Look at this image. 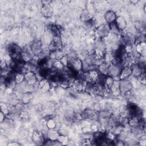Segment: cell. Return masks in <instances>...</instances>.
Segmentation results:
<instances>
[{
  "instance_id": "1",
  "label": "cell",
  "mask_w": 146,
  "mask_h": 146,
  "mask_svg": "<svg viewBox=\"0 0 146 146\" xmlns=\"http://www.w3.org/2000/svg\"><path fill=\"white\" fill-rule=\"evenodd\" d=\"M94 48L96 56H103L107 51V42L104 39L96 38L94 43Z\"/></svg>"
},
{
  "instance_id": "11",
  "label": "cell",
  "mask_w": 146,
  "mask_h": 146,
  "mask_svg": "<svg viewBox=\"0 0 146 146\" xmlns=\"http://www.w3.org/2000/svg\"><path fill=\"white\" fill-rule=\"evenodd\" d=\"M116 18H117V15L115 12L111 10L107 11L105 13L104 15V18L106 22L108 23V25H110L113 22H115Z\"/></svg>"
},
{
  "instance_id": "4",
  "label": "cell",
  "mask_w": 146,
  "mask_h": 146,
  "mask_svg": "<svg viewBox=\"0 0 146 146\" xmlns=\"http://www.w3.org/2000/svg\"><path fill=\"white\" fill-rule=\"evenodd\" d=\"M95 35L96 38L105 39L110 34V29L108 25H102L98 26L95 30Z\"/></svg>"
},
{
  "instance_id": "18",
  "label": "cell",
  "mask_w": 146,
  "mask_h": 146,
  "mask_svg": "<svg viewBox=\"0 0 146 146\" xmlns=\"http://www.w3.org/2000/svg\"><path fill=\"white\" fill-rule=\"evenodd\" d=\"M41 13L45 18H50L52 15L53 10L50 5H43L41 9Z\"/></svg>"
},
{
  "instance_id": "26",
  "label": "cell",
  "mask_w": 146,
  "mask_h": 146,
  "mask_svg": "<svg viewBox=\"0 0 146 146\" xmlns=\"http://www.w3.org/2000/svg\"><path fill=\"white\" fill-rule=\"evenodd\" d=\"M67 59H68V66H71V64L76 59H78L79 58L77 53L75 51H74L69 52L67 54Z\"/></svg>"
},
{
  "instance_id": "13",
  "label": "cell",
  "mask_w": 146,
  "mask_h": 146,
  "mask_svg": "<svg viewBox=\"0 0 146 146\" xmlns=\"http://www.w3.org/2000/svg\"><path fill=\"white\" fill-rule=\"evenodd\" d=\"M83 117L88 119H99V115L98 113H96V112H95L93 110L91 109H86L83 113H82Z\"/></svg>"
},
{
  "instance_id": "21",
  "label": "cell",
  "mask_w": 146,
  "mask_h": 146,
  "mask_svg": "<svg viewBox=\"0 0 146 146\" xmlns=\"http://www.w3.org/2000/svg\"><path fill=\"white\" fill-rule=\"evenodd\" d=\"M59 135H60L59 132L55 130V129H49L47 133V138L48 140L55 141L58 140V138Z\"/></svg>"
},
{
  "instance_id": "30",
  "label": "cell",
  "mask_w": 146,
  "mask_h": 146,
  "mask_svg": "<svg viewBox=\"0 0 146 146\" xmlns=\"http://www.w3.org/2000/svg\"><path fill=\"white\" fill-rule=\"evenodd\" d=\"M140 124V118L137 116H131L128 120V124L131 127H134Z\"/></svg>"
},
{
  "instance_id": "23",
  "label": "cell",
  "mask_w": 146,
  "mask_h": 146,
  "mask_svg": "<svg viewBox=\"0 0 146 146\" xmlns=\"http://www.w3.org/2000/svg\"><path fill=\"white\" fill-rule=\"evenodd\" d=\"M87 74L89 80L94 82H96L99 78L100 73L99 72L98 70H96L95 68L87 72Z\"/></svg>"
},
{
  "instance_id": "32",
  "label": "cell",
  "mask_w": 146,
  "mask_h": 146,
  "mask_svg": "<svg viewBox=\"0 0 146 146\" xmlns=\"http://www.w3.org/2000/svg\"><path fill=\"white\" fill-rule=\"evenodd\" d=\"M112 115L111 111L107 110H102L98 113L99 117H111Z\"/></svg>"
},
{
  "instance_id": "33",
  "label": "cell",
  "mask_w": 146,
  "mask_h": 146,
  "mask_svg": "<svg viewBox=\"0 0 146 146\" xmlns=\"http://www.w3.org/2000/svg\"><path fill=\"white\" fill-rule=\"evenodd\" d=\"M32 140L35 143H40L43 141V139L40 133L38 132H35L32 136Z\"/></svg>"
},
{
  "instance_id": "17",
  "label": "cell",
  "mask_w": 146,
  "mask_h": 146,
  "mask_svg": "<svg viewBox=\"0 0 146 146\" xmlns=\"http://www.w3.org/2000/svg\"><path fill=\"white\" fill-rule=\"evenodd\" d=\"M132 75V71L130 66H124L122 68L120 74V79H128Z\"/></svg>"
},
{
  "instance_id": "2",
  "label": "cell",
  "mask_w": 146,
  "mask_h": 146,
  "mask_svg": "<svg viewBox=\"0 0 146 146\" xmlns=\"http://www.w3.org/2000/svg\"><path fill=\"white\" fill-rule=\"evenodd\" d=\"M123 67L121 64L111 63L108 68L107 75L112 77L115 80H120V74Z\"/></svg>"
},
{
  "instance_id": "34",
  "label": "cell",
  "mask_w": 146,
  "mask_h": 146,
  "mask_svg": "<svg viewBox=\"0 0 146 146\" xmlns=\"http://www.w3.org/2000/svg\"><path fill=\"white\" fill-rule=\"evenodd\" d=\"M62 145H67L68 143V138L66 135H60L57 140Z\"/></svg>"
},
{
  "instance_id": "8",
  "label": "cell",
  "mask_w": 146,
  "mask_h": 146,
  "mask_svg": "<svg viewBox=\"0 0 146 146\" xmlns=\"http://www.w3.org/2000/svg\"><path fill=\"white\" fill-rule=\"evenodd\" d=\"M35 56V55L30 48L29 46L28 47H24L21 50V57L26 62L33 60Z\"/></svg>"
},
{
  "instance_id": "3",
  "label": "cell",
  "mask_w": 146,
  "mask_h": 146,
  "mask_svg": "<svg viewBox=\"0 0 146 146\" xmlns=\"http://www.w3.org/2000/svg\"><path fill=\"white\" fill-rule=\"evenodd\" d=\"M96 56H88L82 60V71L85 72H88L89 71L95 69V62Z\"/></svg>"
},
{
  "instance_id": "7",
  "label": "cell",
  "mask_w": 146,
  "mask_h": 146,
  "mask_svg": "<svg viewBox=\"0 0 146 146\" xmlns=\"http://www.w3.org/2000/svg\"><path fill=\"white\" fill-rule=\"evenodd\" d=\"M98 120L100 127L104 131L111 130L113 126V122L111 117H99Z\"/></svg>"
},
{
  "instance_id": "6",
  "label": "cell",
  "mask_w": 146,
  "mask_h": 146,
  "mask_svg": "<svg viewBox=\"0 0 146 146\" xmlns=\"http://www.w3.org/2000/svg\"><path fill=\"white\" fill-rule=\"evenodd\" d=\"M29 47L35 56H38L43 51L42 43L41 41L38 39H35L32 41Z\"/></svg>"
},
{
  "instance_id": "41",
  "label": "cell",
  "mask_w": 146,
  "mask_h": 146,
  "mask_svg": "<svg viewBox=\"0 0 146 146\" xmlns=\"http://www.w3.org/2000/svg\"><path fill=\"white\" fill-rule=\"evenodd\" d=\"M5 114H4L2 112H1L0 113V120L1 122H3V120H5Z\"/></svg>"
},
{
  "instance_id": "20",
  "label": "cell",
  "mask_w": 146,
  "mask_h": 146,
  "mask_svg": "<svg viewBox=\"0 0 146 146\" xmlns=\"http://www.w3.org/2000/svg\"><path fill=\"white\" fill-rule=\"evenodd\" d=\"M48 29L51 34L55 36H60L61 31L60 28L59 26L55 24H51L48 26Z\"/></svg>"
},
{
  "instance_id": "22",
  "label": "cell",
  "mask_w": 146,
  "mask_h": 146,
  "mask_svg": "<svg viewBox=\"0 0 146 146\" xmlns=\"http://www.w3.org/2000/svg\"><path fill=\"white\" fill-rule=\"evenodd\" d=\"M145 43L144 41L140 42V43H138L136 44V46L135 48L136 51L139 53L141 56L145 57Z\"/></svg>"
},
{
  "instance_id": "35",
  "label": "cell",
  "mask_w": 146,
  "mask_h": 146,
  "mask_svg": "<svg viewBox=\"0 0 146 146\" xmlns=\"http://www.w3.org/2000/svg\"><path fill=\"white\" fill-rule=\"evenodd\" d=\"M114 80H115L112 77L107 75L106 77V80H105V86H106V87L110 90V87L113 83Z\"/></svg>"
},
{
  "instance_id": "27",
  "label": "cell",
  "mask_w": 146,
  "mask_h": 146,
  "mask_svg": "<svg viewBox=\"0 0 146 146\" xmlns=\"http://www.w3.org/2000/svg\"><path fill=\"white\" fill-rule=\"evenodd\" d=\"M103 57L106 62L112 63L115 59V53L112 51H107L104 54Z\"/></svg>"
},
{
  "instance_id": "9",
  "label": "cell",
  "mask_w": 146,
  "mask_h": 146,
  "mask_svg": "<svg viewBox=\"0 0 146 146\" xmlns=\"http://www.w3.org/2000/svg\"><path fill=\"white\" fill-rule=\"evenodd\" d=\"M25 75V81L30 84L35 85L38 82V80L36 74L34 71H27L24 74Z\"/></svg>"
},
{
  "instance_id": "5",
  "label": "cell",
  "mask_w": 146,
  "mask_h": 146,
  "mask_svg": "<svg viewBox=\"0 0 146 146\" xmlns=\"http://www.w3.org/2000/svg\"><path fill=\"white\" fill-rule=\"evenodd\" d=\"M132 83L128 79H120L119 81V90L121 94H126L132 89Z\"/></svg>"
},
{
  "instance_id": "36",
  "label": "cell",
  "mask_w": 146,
  "mask_h": 146,
  "mask_svg": "<svg viewBox=\"0 0 146 146\" xmlns=\"http://www.w3.org/2000/svg\"><path fill=\"white\" fill-rule=\"evenodd\" d=\"M46 126L48 129H55L56 126V123L53 119H49L46 122Z\"/></svg>"
},
{
  "instance_id": "40",
  "label": "cell",
  "mask_w": 146,
  "mask_h": 146,
  "mask_svg": "<svg viewBox=\"0 0 146 146\" xmlns=\"http://www.w3.org/2000/svg\"><path fill=\"white\" fill-rule=\"evenodd\" d=\"M20 145L21 144L17 142H11L7 144L8 146H18Z\"/></svg>"
},
{
  "instance_id": "16",
  "label": "cell",
  "mask_w": 146,
  "mask_h": 146,
  "mask_svg": "<svg viewBox=\"0 0 146 146\" xmlns=\"http://www.w3.org/2000/svg\"><path fill=\"white\" fill-rule=\"evenodd\" d=\"M38 87L40 88L41 91L46 92L48 91L51 87V83L49 81L46 80V79L41 80L38 82Z\"/></svg>"
},
{
  "instance_id": "25",
  "label": "cell",
  "mask_w": 146,
  "mask_h": 146,
  "mask_svg": "<svg viewBox=\"0 0 146 146\" xmlns=\"http://www.w3.org/2000/svg\"><path fill=\"white\" fill-rule=\"evenodd\" d=\"M119 81L120 80H114L113 83L110 88V90L111 91L112 94L115 96L121 94L119 90Z\"/></svg>"
},
{
  "instance_id": "14",
  "label": "cell",
  "mask_w": 146,
  "mask_h": 146,
  "mask_svg": "<svg viewBox=\"0 0 146 146\" xmlns=\"http://www.w3.org/2000/svg\"><path fill=\"white\" fill-rule=\"evenodd\" d=\"M115 22L119 31H123L127 27V22L123 17H117Z\"/></svg>"
},
{
  "instance_id": "24",
  "label": "cell",
  "mask_w": 146,
  "mask_h": 146,
  "mask_svg": "<svg viewBox=\"0 0 146 146\" xmlns=\"http://www.w3.org/2000/svg\"><path fill=\"white\" fill-rule=\"evenodd\" d=\"M111 63L107 62H104L102 63L101 64H100L98 67V71L100 74L104 75H107V71H108V68Z\"/></svg>"
},
{
  "instance_id": "15",
  "label": "cell",
  "mask_w": 146,
  "mask_h": 146,
  "mask_svg": "<svg viewBox=\"0 0 146 146\" xmlns=\"http://www.w3.org/2000/svg\"><path fill=\"white\" fill-rule=\"evenodd\" d=\"M84 82L82 81L78 78H76L72 82V86L73 88L76 91H82L84 90Z\"/></svg>"
},
{
  "instance_id": "19",
  "label": "cell",
  "mask_w": 146,
  "mask_h": 146,
  "mask_svg": "<svg viewBox=\"0 0 146 146\" xmlns=\"http://www.w3.org/2000/svg\"><path fill=\"white\" fill-rule=\"evenodd\" d=\"M80 19L83 22L86 23L92 21V15L88 10H84L82 11V12L80 14Z\"/></svg>"
},
{
  "instance_id": "43",
  "label": "cell",
  "mask_w": 146,
  "mask_h": 146,
  "mask_svg": "<svg viewBox=\"0 0 146 146\" xmlns=\"http://www.w3.org/2000/svg\"><path fill=\"white\" fill-rule=\"evenodd\" d=\"M137 1H131L132 3H137Z\"/></svg>"
},
{
  "instance_id": "28",
  "label": "cell",
  "mask_w": 146,
  "mask_h": 146,
  "mask_svg": "<svg viewBox=\"0 0 146 146\" xmlns=\"http://www.w3.org/2000/svg\"><path fill=\"white\" fill-rule=\"evenodd\" d=\"M70 67H71L76 71L79 72L82 70V60L78 58Z\"/></svg>"
},
{
  "instance_id": "38",
  "label": "cell",
  "mask_w": 146,
  "mask_h": 146,
  "mask_svg": "<svg viewBox=\"0 0 146 146\" xmlns=\"http://www.w3.org/2000/svg\"><path fill=\"white\" fill-rule=\"evenodd\" d=\"M59 61L64 67H67L68 65V61L67 55H63L59 59Z\"/></svg>"
},
{
  "instance_id": "10",
  "label": "cell",
  "mask_w": 146,
  "mask_h": 146,
  "mask_svg": "<svg viewBox=\"0 0 146 146\" xmlns=\"http://www.w3.org/2000/svg\"><path fill=\"white\" fill-rule=\"evenodd\" d=\"M121 41L124 46H131L133 45L136 42V37L134 35L131 33H127L124 34L121 38Z\"/></svg>"
},
{
  "instance_id": "42",
  "label": "cell",
  "mask_w": 146,
  "mask_h": 146,
  "mask_svg": "<svg viewBox=\"0 0 146 146\" xmlns=\"http://www.w3.org/2000/svg\"><path fill=\"white\" fill-rule=\"evenodd\" d=\"M43 3V5H50V3H51V1H43L42 2Z\"/></svg>"
},
{
  "instance_id": "39",
  "label": "cell",
  "mask_w": 146,
  "mask_h": 146,
  "mask_svg": "<svg viewBox=\"0 0 146 146\" xmlns=\"http://www.w3.org/2000/svg\"><path fill=\"white\" fill-rule=\"evenodd\" d=\"M1 107V112H2L5 115H7L9 113V108L6 104H2Z\"/></svg>"
},
{
  "instance_id": "37",
  "label": "cell",
  "mask_w": 146,
  "mask_h": 146,
  "mask_svg": "<svg viewBox=\"0 0 146 146\" xmlns=\"http://www.w3.org/2000/svg\"><path fill=\"white\" fill-rule=\"evenodd\" d=\"M109 25L110 27V33H113V34H119V30L118 29L117 26L116 25L115 22H113Z\"/></svg>"
},
{
  "instance_id": "12",
  "label": "cell",
  "mask_w": 146,
  "mask_h": 146,
  "mask_svg": "<svg viewBox=\"0 0 146 146\" xmlns=\"http://www.w3.org/2000/svg\"><path fill=\"white\" fill-rule=\"evenodd\" d=\"M84 90L90 94L96 92V83L90 80L86 82L85 83Z\"/></svg>"
},
{
  "instance_id": "29",
  "label": "cell",
  "mask_w": 146,
  "mask_h": 146,
  "mask_svg": "<svg viewBox=\"0 0 146 146\" xmlns=\"http://www.w3.org/2000/svg\"><path fill=\"white\" fill-rule=\"evenodd\" d=\"M32 98H33V96L31 93L30 92L23 93V95L21 97L22 103H23L24 104H26L31 100Z\"/></svg>"
},
{
  "instance_id": "31",
  "label": "cell",
  "mask_w": 146,
  "mask_h": 146,
  "mask_svg": "<svg viewBox=\"0 0 146 146\" xmlns=\"http://www.w3.org/2000/svg\"><path fill=\"white\" fill-rule=\"evenodd\" d=\"M14 80L17 84H21L25 82V75L23 73H16Z\"/></svg>"
}]
</instances>
